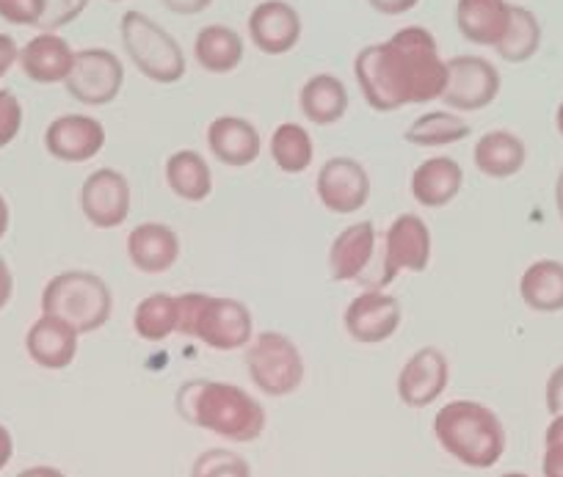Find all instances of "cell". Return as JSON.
Returning <instances> with one entry per match:
<instances>
[{"label":"cell","mask_w":563,"mask_h":477,"mask_svg":"<svg viewBox=\"0 0 563 477\" xmlns=\"http://www.w3.org/2000/svg\"><path fill=\"white\" fill-rule=\"evenodd\" d=\"M354 78L376 113L442 100L448 62H442L434 34L422 25H406L389 40L367 45L354 58Z\"/></svg>","instance_id":"1"},{"label":"cell","mask_w":563,"mask_h":477,"mask_svg":"<svg viewBox=\"0 0 563 477\" xmlns=\"http://www.w3.org/2000/svg\"><path fill=\"white\" fill-rule=\"evenodd\" d=\"M177 414L194 428L216 433L230 442L249 444L263 436L265 409L246 389L227 381H186L177 389Z\"/></svg>","instance_id":"2"},{"label":"cell","mask_w":563,"mask_h":477,"mask_svg":"<svg viewBox=\"0 0 563 477\" xmlns=\"http://www.w3.org/2000/svg\"><path fill=\"white\" fill-rule=\"evenodd\" d=\"M434 436L451 458L470 469H492L506 453V428L478 400H451L434 417Z\"/></svg>","instance_id":"3"},{"label":"cell","mask_w":563,"mask_h":477,"mask_svg":"<svg viewBox=\"0 0 563 477\" xmlns=\"http://www.w3.org/2000/svg\"><path fill=\"white\" fill-rule=\"evenodd\" d=\"M177 334L213 351H241L254 340L252 309L238 298L183 292L177 296Z\"/></svg>","instance_id":"4"},{"label":"cell","mask_w":563,"mask_h":477,"mask_svg":"<svg viewBox=\"0 0 563 477\" xmlns=\"http://www.w3.org/2000/svg\"><path fill=\"white\" fill-rule=\"evenodd\" d=\"M42 314L62 318L78 334H95L111 321L113 292L91 270H64L42 290Z\"/></svg>","instance_id":"5"},{"label":"cell","mask_w":563,"mask_h":477,"mask_svg":"<svg viewBox=\"0 0 563 477\" xmlns=\"http://www.w3.org/2000/svg\"><path fill=\"white\" fill-rule=\"evenodd\" d=\"M119 40H122L130 64L144 78L164 86H172L186 78L188 64L180 42L164 25L155 23L153 18H147L139 9H130V12L122 14V20H119Z\"/></svg>","instance_id":"6"},{"label":"cell","mask_w":563,"mask_h":477,"mask_svg":"<svg viewBox=\"0 0 563 477\" xmlns=\"http://www.w3.org/2000/svg\"><path fill=\"white\" fill-rule=\"evenodd\" d=\"M246 373L268 398H288L305 384V356L299 345L282 332H260L246 345Z\"/></svg>","instance_id":"7"},{"label":"cell","mask_w":563,"mask_h":477,"mask_svg":"<svg viewBox=\"0 0 563 477\" xmlns=\"http://www.w3.org/2000/svg\"><path fill=\"white\" fill-rule=\"evenodd\" d=\"M64 86H67L69 97L78 100L80 106H111L124 86L122 58L113 51H108V47H86V51H78Z\"/></svg>","instance_id":"8"},{"label":"cell","mask_w":563,"mask_h":477,"mask_svg":"<svg viewBox=\"0 0 563 477\" xmlns=\"http://www.w3.org/2000/svg\"><path fill=\"white\" fill-rule=\"evenodd\" d=\"M434 254L431 226L415 213H400L389 224L384 237V276L382 287L398 279L400 274H422L429 270Z\"/></svg>","instance_id":"9"},{"label":"cell","mask_w":563,"mask_h":477,"mask_svg":"<svg viewBox=\"0 0 563 477\" xmlns=\"http://www.w3.org/2000/svg\"><path fill=\"white\" fill-rule=\"evenodd\" d=\"M500 95V73L489 58L456 56L448 62V86L442 102L456 113L484 111Z\"/></svg>","instance_id":"10"},{"label":"cell","mask_w":563,"mask_h":477,"mask_svg":"<svg viewBox=\"0 0 563 477\" xmlns=\"http://www.w3.org/2000/svg\"><path fill=\"white\" fill-rule=\"evenodd\" d=\"M318 202L334 215H354L371 202V175L354 157H329L316 177Z\"/></svg>","instance_id":"11"},{"label":"cell","mask_w":563,"mask_h":477,"mask_svg":"<svg viewBox=\"0 0 563 477\" xmlns=\"http://www.w3.org/2000/svg\"><path fill=\"white\" fill-rule=\"evenodd\" d=\"M80 213L95 230H119L133 208L128 177L119 169H97L80 186Z\"/></svg>","instance_id":"12"},{"label":"cell","mask_w":563,"mask_h":477,"mask_svg":"<svg viewBox=\"0 0 563 477\" xmlns=\"http://www.w3.org/2000/svg\"><path fill=\"white\" fill-rule=\"evenodd\" d=\"M404 321V309L393 292L384 290H365L343 312V326L351 340L362 345H378L395 337Z\"/></svg>","instance_id":"13"},{"label":"cell","mask_w":563,"mask_h":477,"mask_svg":"<svg viewBox=\"0 0 563 477\" xmlns=\"http://www.w3.org/2000/svg\"><path fill=\"white\" fill-rule=\"evenodd\" d=\"M451 381V362L434 345L415 351L398 373V398L409 409H429Z\"/></svg>","instance_id":"14"},{"label":"cell","mask_w":563,"mask_h":477,"mask_svg":"<svg viewBox=\"0 0 563 477\" xmlns=\"http://www.w3.org/2000/svg\"><path fill=\"white\" fill-rule=\"evenodd\" d=\"M106 146V127L89 113H64L45 130V149L62 164H86Z\"/></svg>","instance_id":"15"},{"label":"cell","mask_w":563,"mask_h":477,"mask_svg":"<svg viewBox=\"0 0 563 477\" xmlns=\"http://www.w3.org/2000/svg\"><path fill=\"white\" fill-rule=\"evenodd\" d=\"M249 40L265 56H285L301 42L299 12L288 0H263L249 14Z\"/></svg>","instance_id":"16"},{"label":"cell","mask_w":563,"mask_h":477,"mask_svg":"<svg viewBox=\"0 0 563 477\" xmlns=\"http://www.w3.org/2000/svg\"><path fill=\"white\" fill-rule=\"evenodd\" d=\"M128 259L141 274H166L180 259V237L161 221L135 224L128 235Z\"/></svg>","instance_id":"17"},{"label":"cell","mask_w":563,"mask_h":477,"mask_svg":"<svg viewBox=\"0 0 563 477\" xmlns=\"http://www.w3.org/2000/svg\"><path fill=\"white\" fill-rule=\"evenodd\" d=\"M208 149L219 164L246 169L263 152V135L249 119L219 117L208 124Z\"/></svg>","instance_id":"18"},{"label":"cell","mask_w":563,"mask_h":477,"mask_svg":"<svg viewBox=\"0 0 563 477\" xmlns=\"http://www.w3.org/2000/svg\"><path fill=\"white\" fill-rule=\"evenodd\" d=\"M376 254V224L354 221L334 235L327 254V268L332 281H356L367 270Z\"/></svg>","instance_id":"19"},{"label":"cell","mask_w":563,"mask_h":477,"mask_svg":"<svg viewBox=\"0 0 563 477\" xmlns=\"http://www.w3.org/2000/svg\"><path fill=\"white\" fill-rule=\"evenodd\" d=\"M464 188V169L459 160L448 155L426 157L415 171H411L409 191L420 208L440 210L448 208Z\"/></svg>","instance_id":"20"},{"label":"cell","mask_w":563,"mask_h":477,"mask_svg":"<svg viewBox=\"0 0 563 477\" xmlns=\"http://www.w3.org/2000/svg\"><path fill=\"white\" fill-rule=\"evenodd\" d=\"M78 340L80 334L62 318L42 314L25 334V351L34 365L45 367V370H64L78 356Z\"/></svg>","instance_id":"21"},{"label":"cell","mask_w":563,"mask_h":477,"mask_svg":"<svg viewBox=\"0 0 563 477\" xmlns=\"http://www.w3.org/2000/svg\"><path fill=\"white\" fill-rule=\"evenodd\" d=\"M20 69L25 73V78L34 80L40 86H53L64 84L75 64V51L69 47V42L64 36L51 34V31H42L34 40L25 42V47L20 51Z\"/></svg>","instance_id":"22"},{"label":"cell","mask_w":563,"mask_h":477,"mask_svg":"<svg viewBox=\"0 0 563 477\" xmlns=\"http://www.w3.org/2000/svg\"><path fill=\"white\" fill-rule=\"evenodd\" d=\"M511 7L508 0H459L456 29L467 42L481 47H497L511 25Z\"/></svg>","instance_id":"23"},{"label":"cell","mask_w":563,"mask_h":477,"mask_svg":"<svg viewBox=\"0 0 563 477\" xmlns=\"http://www.w3.org/2000/svg\"><path fill=\"white\" fill-rule=\"evenodd\" d=\"M528 160V146L511 130H489L473 146V164L489 180H508L519 175Z\"/></svg>","instance_id":"24"},{"label":"cell","mask_w":563,"mask_h":477,"mask_svg":"<svg viewBox=\"0 0 563 477\" xmlns=\"http://www.w3.org/2000/svg\"><path fill=\"white\" fill-rule=\"evenodd\" d=\"M299 108L307 122L318 124V127L338 124L349 113V89L338 75L318 73L301 86Z\"/></svg>","instance_id":"25"},{"label":"cell","mask_w":563,"mask_h":477,"mask_svg":"<svg viewBox=\"0 0 563 477\" xmlns=\"http://www.w3.org/2000/svg\"><path fill=\"white\" fill-rule=\"evenodd\" d=\"M166 186L177 199L191 204H202L213 193V171L208 157L197 149H177L166 160Z\"/></svg>","instance_id":"26"},{"label":"cell","mask_w":563,"mask_h":477,"mask_svg":"<svg viewBox=\"0 0 563 477\" xmlns=\"http://www.w3.org/2000/svg\"><path fill=\"white\" fill-rule=\"evenodd\" d=\"M519 298L533 312H563V263L561 259H536L519 276Z\"/></svg>","instance_id":"27"},{"label":"cell","mask_w":563,"mask_h":477,"mask_svg":"<svg viewBox=\"0 0 563 477\" xmlns=\"http://www.w3.org/2000/svg\"><path fill=\"white\" fill-rule=\"evenodd\" d=\"M194 58L210 75L235 73L243 62V40L230 25H205L194 42Z\"/></svg>","instance_id":"28"},{"label":"cell","mask_w":563,"mask_h":477,"mask_svg":"<svg viewBox=\"0 0 563 477\" xmlns=\"http://www.w3.org/2000/svg\"><path fill=\"white\" fill-rule=\"evenodd\" d=\"M470 133L473 127L456 111H429L406 127L404 141L411 146H422V149H440V146L470 138Z\"/></svg>","instance_id":"29"},{"label":"cell","mask_w":563,"mask_h":477,"mask_svg":"<svg viewBox=\"0 0 563 477\" xmlns=\"http://www.w3.org/2000/svg\"><path fill=\"white\" fill-rule=\"evenodd\" d=\"M268 152L274 157L276 169H282L285 175H305L312 166V157H316V144H312V135L307 133L305 124L282 122L271 133Z\"/></svg>","instance_id":"30"},{"label":"cell","mask_w":563,"mask_h":477,"mask_svg":"<svg viewBox=\"0 0 563 477\" xmlns=\"http://www.w3.org/2000/svg\"><path fill=\"white\" fill-rule=\"evenodd\" d=\"M133 329L147 343H164L166 337L177 334V296L169 292H153L135 303Z\"/></svg>","instance_id":"31"},{"label":"cell","mask_w":563,"mask_h":477,"mask_svg":"<svg viewBox=\"0 0 563 477\" xmlns=\"http://www.w3.org/2000/svg\"><path fill=\"white\" fill-rule=\"evenodd\" d=\"M541 47V23L530 9L511 7V25L500 45L495 47L497 56L508 64H525L539 53Z\"/></svg>","instance_id":"32"},{"label":"cell","mask_w":563,"mask_h":477,"mask_svg":"<svg viewBox=\"0 0 563 477\" xmlns=\"http://www.w3.org/2000/svg\"><path fill=\"white\" fill-rule=\"evenodd\" d=\"M188 477H252V466L235 450L210 447L197 455Z\"/></svg>","instance_id":"33"},{"label":"cell","mask_w":563,"mask_h":477,"mask_svg":"<svg viewBox=\"0 0 563 477\" xmlns=\"http://www.w3.org/2000/svg\"><path fill=\"white\" fill-rule=\"evenodd\" d=\"M47 12V0H0V20L25 29H40Z\"/></svg>","instance_id":"34"},{"label":"cell","mask_w":563,"mask_h":477,"mask_svg":"<svg viewBox=\"0 0 563 477\" xmlns=\"http://www.w3.org/2000/svg\"><path fill=\"white\" fill-rule=\"evenodd\" d=\"M23 130V102L9 89H0V149H7Z\"/></svg>","instance_id":"35"},{"label":"cell","mask_w":563,"mask_h":477,"mask_svg":"<svg viewBox=\"0 0 563 477\" xmlns=\"http://www.w3.org/2000/svg\"><path fill=\"white\" fill-rule=\"evenodd\" d=\"M89 3L91 0H47V12L45 18H42L40 29L56 34L64 25L75 23V20L89 9Z\"/></svg>","instance_id":"36"},{"label":"cell","mask_w":563,"mask_h":477,"mask_svg":"<svg viewBox=\"0 0 563 477\" xmlns=\"http://www.w3.org/2000/svg\"><path fill=\"white\" fill-rule=\"evenodd\" d=\"M544 400H547V411H550L552 417L563 414V365H558L555 370L550 373V378H547Z\"/></svg>","instance_id":"37"},{"label":"cell","mask_w":563,"mask_h":477,"mask_svg":"<svg viewBox=\"0 0 563 477\" xmlns=\"http://www.w3.org/2000/svg\"><path fill=\"white\" fill-rule=\"evenodd\" d=\"M166 12L180 14V18H194V14H202L213 7V0H161Z\"/></svg>","instance_id":"38"},{"label":"cell","mask_w":563,"mask_h":477,"mask_svg":"<svg viewBox=\"0 0 563 477\" xmlns=\"http://www.w3.org/2000/svg\"><path fill=\"white\" fill-rule=\"evenodd\" d=\"M541 475H544V477H563V444H544Z\"/></svg>","instance_id":"39"},{"label":"cell","mask_w":563,"mask_h":477,"mask_svg":"<svg viewBox=\"0 0 563 477\" xmlns=\"http://www.w3.org/2000/svg\"><path fill=\"white\" fill-rule=\"evenodd\" d=\"M20 62V47L14 42V36L0 34V80L7 78L9 69Z\"/></svg>","instance_id":"40"},{"label":"cell","mask_w":563,"mask_h":477,"mask_svg":"<svg viewBox=\"0 0 563 477\" xmlns=\"http://www.w3.org/2000/svg\"><path fill=\"white\" fill-rule=\"evenodd\" d=\"M367 3H371V9H376L378 14L400 18V14H409L420 0H367Z\"/></svg>","instance_id":"41"},{"label":"cell","mask_w":563,"mask_h":477,"mask_svg":"<svg viewBox=\"0 0 563 477\" xmlns=\"http://www.w3.org/2000/svg\"><path fill=\"white\" fill-rule=\"evenodd\" d=\"M12 296H14V274L12 268H9L7 259L0 257V312L9 307Z\"/></svg>","instance_id":"42"},{"label":"cell","mask_w":563,"mask_h":477,"mask_svg":"<svg viewBox=\"0 0 563 477\" xmlns=\"http://www.w3.org/2000/svg\"><path fill=\"white\" fill-rule=\"evenodd\" d=\"M14 455V439L7 425H0V469H7Z\"/></svg>","instance_id":"43"},{"label":"cell","mask_w":563,"mask_h":477,"mask_svg":"<svg viewBox=\"0 0 563 477\" xmlns=\"http://www.w3.org/2000/svg\"><path fill=\"white\" fill-rule=\"evenodd\" d=\"M544 444H563V414L552 417V422L547 425Z\"/></svg>","instance_id":"44"},{"label":"cell","mask_w":563,"mask_h":477,"mask_svg":"<svg viewBox=\"0 0 563 477\" xmlns=\"http://www.w3.org/2000/svg\"><path fill=\"white\" fill-rule=\"evenodd\" d=\"M18 477H67L56 466H31V469H23Z\"/></svg>","instance_id":"45"},{"label":"cell","mask_w":563,"mask_h":477,"mask_svg":"<svg viewBox=\"0 0 563 477\" xmlns=\"http://www.w3.org/2000/svg\"><path fill=\"white\" fill-rule=\"evenodd\" d=\"M9 226H12V208H9L7 197H3V193H0V241H3V237H7Z\"/></svg>","instance_id":"46"},{"label":"cell","mask_w":563,"mask_h":477,"mask_svg":"<svg viewBox=\"0 0 563 477\" xmlns=\"http://www.w3.org/2000/svg\"><path fill=\"white\" fill-rule=\"evenodd\" d=\"M555 208H558V219L563 224V166L558 171V180H555Z\"/></svg>","instance_id":"47"},{"label":"cell","mask_w":563,"mask_h":477,"mask_svg":"<svg viewBox=\"0 0 563 477\" xmlns=\"http://www.w3.org/2000/svg\"><path fill=\"white\" fill-rule=\"evenodd\" d=\"M555 127H558V133H561V138H563V102L558 106V111H555Z\"/></svg>","instance_id":"48"},{"label":"cell","mask_w":563,"mask_h":477,"mask_svg":"<svg viewBox=\"0 0 563 477\" xmlns=\"http://www.w3.org/2000/svg\"><path fill=\"white\" fill-rule=\"evenodd\" d=\"M503 477H530V475H525V472H506Z\"/></svg>","instance_id":"49"},{"label":"cell","mask_w":563,"mask_h":477,"mask_svg":"<svg viewBox=\"0 0 563 477\" xmlns=\"http://www.w3.org/2000/svg\"><path fill=\"white\" fill-rule=\"evenodd\" d=\"M108 3H122V0H108Z\"/></svg>","instance_id":"50"}]
</instances>
